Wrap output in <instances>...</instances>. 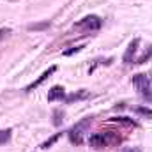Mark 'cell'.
<instances>
[{"instance_id":"obj_1","label":"cell","mask_w":152,"mask_h":152,"mask_svg":"<svg viewBox=\"0 0 152 152\" xmlns=\"http://www.w3.org/2000/svg\"><path fill=\"white\" fill-rule=\"evenodd\" d=\"M133 85L145 96L151 88V75H147V73H140V75H134L133 76Z\"/></svg>"},{"instance_id":"obj_2","label":"cell","mask_w":152,"mask_h":152,"mask_svg":"<svg viewBox=\"0 0 152 152\" xmlns=\"http://www.w3.org/2000/svg\"><path fill=\"white\" fill-rule=\"evenodd\" d=\"M101 23H103L101 18L92 14V16H85L81 21H78L76 27L78 28H85V30H97V28H101Z\"/></svg>"},{"instance_id":"obj_3","label":"cell","mask_w":152,"mask_h":152,"mask_svg":"<svg viewBox=\"0 0 152 152\" xmlns=\"http://www.w3.org/2000/svg\"><path fill=\"white\" fill-rule=\"evenodd\" d=\"M88 122H90V118H85V120H81L76 127H73V129H71L69 136H71V142H73V143H81V129H83Z\"/></svg>"},{"instance_id":"obj_4","label":"cell","mask_w":152,"mask_h":152,"mask_svg":"<svg viewBox=\"0 0 152 152\" xmlns=\"http://www.w3.org/2000/svg\"><path fill=\"white\" fill-rule=\"evenodd\" d=\"M55 71H57V67H55V66H51V67H50L48 71H44L42 75L39 76L37 80H36V81H32V83H30V85H28V87H27L25 90H27V92H30V90H34V88H37L39 85H41V83H42L44 80H48L50 76H51V75H53V73H55Z\"/></svg>"},{"instance_id":"obj_5","label":"cell","mask_w":152,"mask_h":152,"mask_svg":"<svg viewBox=\"0 0 152 152\" xmlns=\"http://www.w3.org/2000/svg\"><path fill=\"white\" fill-rule=\"evenodd\" d=\"M88 143H90V147H94V149H101V147L106 145V136H104L103 133H94V134L88 138Z\"/></svg>"},{"instance_id":"obj_6","label":"cell","mask_w":152,"mask_h":152,"mask_svg":"<svg viewBox=\"0 0 152 152\" xmlns=\"http://www.w3.org/2000/svg\"><path fill=\"white\" fill-rule=\"evenodd\" d=\"M138 44H140V39H134V41L129 42V46H127V50H126V53H124V62H126V64H129V62L133 60V57H134V53H136V50H138Z\"/></svg>"},{"instance_id":"obj_7","label":"cell","mask_w":152,"mask_h":152,"mask_svg":"<svg viewBox=\"0 0 152 152\" xmlns=\"http://www.w3.org/2000/svg\"><path fill=\"white\" fill-rule=\"evenodd\" d=\"M64 87H60V85H55V87H51V90L48 92V101H55V99H62L64 97Z\"/></svg>"},{"instance_id":"obj_8","label":"cell","mask_w":152,"mask_h":152,"mask_svg":"<svg viewBox=\"0 0 152 152\" xmlns=\"http://www.w3.org/2000/svg\"><path fill=\"white\" fill-rule=\"evenodd\" d=\"M48 27H50V21H44V23H37V25H28V30H42Z\"/></svg>"},{"instance_id":"obj_9","label":"cell","mask_w":152,"mask_h":152,"mask_svg":"<svg viewBox=\"0 0 152 152\" xmlns=\"http://www.w3.org/2000/svg\"><path fill=\"white\" fill-rule=\"evenodd\" d=\"M58 138H60V133H58V134H55L53 138H50L48 142H44V143H42L41 147H42V149H50V147H51V145H53V143H55V142L58 140Z\"/></svg>"},{"instance_id":"obj_10","label":"cell","mask_w":152,"mask_h":152,"mask_svg":"<svg viewBox=\"0 0 152 152\" xmlns=\"http://www.w3.org/2000/svg\"><path fill=\"white\" fill-rule=\"evenodd\" d=\"M9 138H11V129L0 131V143H5V142H7Z\"/></svg>"},{"instance_id":"obj_11","label":"cell","mask_w":152,"mask_h":152,"mask_svg":"<svg viewBox=\"0 0 152 152\" xmlns=\"http://www.w3.org/2000/svg\"><path fill=\"white\" fill-rule=\"evenodd\" d=\"M113 122H122V124H127V126H136V122H133V120H127L126 117H115L112 118Z\"/></svg>"},{"instance_id":"obj_12","label":"cell","mask_w":152,"mask_h":152,"mask_svg":"<svg viewBox=\"0 0 152 152\" xmlns=\"http://www.w3.org/2000/svg\"><path fill=\"white\" fill-rule=\"evenodd\" d=\"M81 50H83V46H76V48H71V50L64 51V55H66V57H71L73 53H78V51H81Z\"/></svg>"},{"instance_id":"obj_13","label":"cell","mask_w":152,"mask_h":152,"mask_svg":"<svg viewBox=\"0 0 152 152\" xmlns=\"http://www.w3.org/2000/svg\"><path fill=\"white\" fill-rule=\"evenodd\" d=\"M53 117H55L53 124H55V126H60V124H62V120H60V117H62V113H60V112L57 110V112H53Z\"/></svg>"},{"instance_id":"obj_14","label":"cell","mask_w":152,"mask_h":152,"mask_svg":"<svg viewBox=\"0 0 152 152\" xmlns=\"http://www.w3.org/2000/svg\"><path fill=\"white\" fill-rule=\"evenodd\" d=\"M136 112H138V113H142V115H147V117H152V110H151V108H138Z\"/></svg>"},{"instance_id":"obj_15","label":"cell","mask_w":152,"mask_h":152,"mask_svg":"<svg viewBox=\"0 0 152 152\" xmlns=\"http://www.w3.org/2000/svg\"><path fill=\"white\" fill-rule=\"evenodd\" d=\"M9 34H11V30H9V28H0V41H2V39H5Z\"/></svg>"},{"instance_id":"obj_16","label":"cell","mask_w":152,"mask_h":152,"mask_svg":"<svg viewBox=\"0 0 152 152\" xmlns=\"http://www.w3.org/2000/svg\"><path fill=\"white\" fill-rule=\"evenodd\" d=\"M120 152H142L140 149H127V151H120Z\"/></svg>"}]
</instances>
